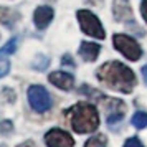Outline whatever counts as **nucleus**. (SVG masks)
Returning <instances> with one entry per match:
<instances>
[{
	"mask_svg": "<svg viewBox=\"0 0 147 147\" xmlns=\"http://www.w3.org/2000/svg\"><path fill=\"white\" fill-rule=\"evenodd\" d=\"M96 76L107 88L121 93H131L136 86V74L121 61H107L101 65L96 71Z\"/></svg>",
	"mask_w": 147,
	"mask_h": 147,
	"instance_id": "1",
	"label": "nucleus"
},
{
	"mask_svg": "<svg viewBox=\"0 0 147 147\" xmlns=\"http://www.w3.org/2000/svg\"><path fill=\"white\" fill-rule=\"evenodd\" d=\"M65 117L69 121L74 132L80 134L93 132L99 126V116H98L96 107L88 102H78L69 109H66Z\"/></svg>",
	"mask_w": 147,
	"mask_h": 147,
	"instance_id": "2",
	"label": "nucleus"
},
{
	"mask_svg": "<svg viewBox=\"0 0 147 147\" xmlns=\"http://www.w3.org/2000/svg\"><path fill=\"white\" fill-rule=\"evenodd\" d=\"M76 15H78L80 27L84 33L93 36V38H98V40H104L106 32H104V28H102V25H101V22L98 20L96 15L91 13L89 10H80Z\"/></svg>",
	"mask_w": 147,
	"mask_h": 147,
	"instance_id": "3",
	"label": "nucleus"
},
{
	"mask_svg": "<svg viewBox=\"0 0 147 147\" xmlns=\"http://www.w3.org/2000/svg\"><path fill=\"white\" fill-rule=\"evenodd\" d=\"M113 41H114V48L117 51H121L127 60L137 61L142 56L140 45L131 36H127V35H114Z\"/></svg>",
	"mask_w": 147,
	"mask_h": 147,
	"instance_id": "4",
	"label": "nucleus"
},
{
	"mask_svg": "<svg viewBox=\"0 0 147 147\" xmlns=\"http://www.w3.org/2000/svg\"><path fill=\"white\" fill-rule=\"evenodd\" d=\"M28 101H30V106L36 113H47L51 107V98H50L47 89L40 84L28 88Z\"/></svg>",
	"mask_w": 147,
	"mask_h": 147,
	"instance_id": "5",
	"label": "nucleus"
},
{
	"mask_svg": "<svg viewBox=\"0 0 147 147\" xmlns=\"http://www.w3.org/2000/svg\"><path fill=\"white\" fill-rule=\"evenodd\" d=\"M104 114H106V122L113 127L116 122L122 121L124 114H126V104L121 99L104 98Z\"/></svg>",
	"mask_w": 147,
	"mask_h": 147,
	"instance_id": "6",
	"label": "nucleus"
},
{
	"mask_svg": "<svg viewBox=\"0 0 147 147\" xmlns=\"http://www.w3.org/2000/svg\"><path fill=\"white\" fill-rule=\"evenodd\" d=\"M45 142L48 147H74L73 137L63 129H51L45 134Z\"/></svg>",
	"mask_w": 147,
	"mask_h": 147,
	"instance_id": "7",
	"label": "nucleus"
},
{
	"mask_svg": "<svg viewBox=\"0 0 147 147\" xmlns=\"http://www.w3.org/2000/svg\"><path fill=\"white\" fill-rule=\"evenodd\" d=\"M113 12H114V18L117 22H121V23H131V22H134L132 8H131L129 0H114Z\"/></svg>",
	"mask_w": 147,
	"mask_h": 147,
	"instance_id": "8",
	"label": "nucleus"
},
{
	"mask_svg": "<svg viewBox=\"0 0 147 147\" xmlns=\"http://www.w3.org/2000/svg\"><path fill=\"white\" fill-rule=\"evenodd\" d=\"M48 80L51 84H55L60 89H71L74 86V78L71 74L65 73V71H55L48 76Z\"/></svg>",
	"mask_w": 147,
	"mask_h": 147,
	"instance_id": "9",
	"label": "nucleus"
},
{
	"mask_svg": "<svg viewBox=\"0 0 147 147\" xmlns=\"http://www.w3.org/2000/svg\"><path fill=\"white\" fill-rule=\"evenodd\" d=\"M53 8L51 7H38L35 10V15H33V22L35 25L38 28H47L48 23L53 20Z\"/></svg>",
	"mask_w": 147,
	"mask_h": 147,
	"instance_id": "10",
	"label": "nucleus"
},
{
	"mask_svg": "<svg viewBox=\"0 0 147 147\" xmlns=\"http://www.w3.org/2000/svg\"><path fill=\"white\" fill-rule=\"evenodd\" d=\"M99 45L91 43V41H83L80 47V56L84 61H94L99 55Z\"/></svg>",
	"mask_w": 147,
	"mask_h": 147,
	"instance_id": "11",
	"label": "nucleus"
},
{
	"mask_svg": "<svg viewBox=\"0 0 147 147\" xmlns=\"http://www.w3.org/2000/svg\"><path fill=\"white\" fill-rule=\"evenodd\" d=\"M18 20H20V13L17 10H12V8H7V7H0V23L2 25L12 28V27H15V23Z\"/></svg>",
	"mask_w": 147,
	"mask_h": 147,
	"instance_id": "12",
	"label": "nucleus"
},
{
	"mask_svg": "<svg viewBox=\"0 0 147 147\" xmlns=\"http://www.w3.org/2000/svg\"><path fill=\"white\" fill-rule=\"evenodd\" d=\"M106 146H107V139L104 134H94L84 144V147H106Z\"/></svg>",
	"mask_w": 147,
	"mask_h": 147,
	"instance_id": "13",
	"label": "nucleus"
},
{
	"mask_svg": "<svg viewBox=\"0 0 147 147\" xmlns=\"http://www.w3.org/2000/svg\"><path fill=\"white\" fill-rule=\"evenodd\" d=\"M132 126L137 127V129H144V127H147V114L144 113V111H137V113L132 116Z\"/></svg>",
	"mask_w": 147,
	"mask_h": 147,
	"instance_id": "14",
	"label": "nucleus"
},
{
	"mask_svg": "<svg viewBox=\"0 0 147 147\" xmlns=\"http://www.w3.org/2000/svg\"><path fill=\"white\" fill-rule=\"evenodd\" d=\"M17 45H18V38H12L5 47L0 48V58H5L8 55H12L15 50H17Z\"/></svg>",
	"mask_w": 147,
	"mask_h": 147,
	"instance_id": "15",
	"label": "nucleus"
},
{
	"mask_svg": "<svg viewBox=\"0 0 147 147\" xmlns=\"http://www.w3.org/2000/svg\"><path fill=\"white\" fill-rule=\"evenodd\" d=\"M12 131H13V124H12V121H8V119L0 121V134H10Z\"/></svg>",
	"mask_w": 147,
	"mask_h": 147,
	"instance_id": "16",
	"label": "nucleus"
},
{
	"mask_svg": "<svg viewBox=\"0 0 147 147\" xmlns=\"http://www.w3.org/2000/svg\"><path fill=\"white\" fill-rule=\"evenodd\" d=\"M80 93H86V96H89V98H101V93L99 91H96V89H93V88H89V86H83L80 89Z\"/></svg>",
	"mask_w": 147,
	"mask_h": 147,
	"instance_id": "17",
	"label": "nucleus"
},
{
	"mask_svg": "<svg viewBox=\"0 0 147 147\" xmlns=\"http://www.w3.org/2000/svg\"><path fill=\"white\" fill-rule=\"evenodd\" d=\"M8 69H10V63H8V60L0 58V78L5 76V74L8 73Z\"/></svg>",
	"mask_w": 147,
	"mask_h": 147,
	"instance_id": "18",
	"label": "nucleus"
},
{
	"mask_svg": "<svg viewBox=\"0 0 147 147\" xmlns=\"http://www.w3.org/2000/svg\"><path fill=\"white\" fill-rule=\"evenodd\" d=\"M2 99L8 101V102H13V101H15V93L12 91V89H8V88H5V89L2 91Z\"/></svg>",
	"mask_w": 147,
	"mask_h": 147,
	"instance_id": "19",
	"label": "nucleus"
},
{
	"mask_svg": "<svg viewBox=\"0 0 147 147\" xmlns=\"http://www.w3.org/2000/svg\"><path fill=\"white\" fill-rule=\"evenodd\" d=\"M40 60H41V63H38V58H36L33 66H35V69H40V71H43V69L47 68V65H48V58H47V56H41V55H40Z\"/></svg>",
	"mask_w": 147,
	"mask_h": 147,
	"instance_id": "20",
	"label": "nucleus"
},
{
	"mask_svg": "<svg viewBox=\"0 0 147 147\" xmlns=\"http://www.w3.org/2000/svg\"><path fill=\"white\" fill-rule=\"evenodd\" d=\"M124 147H144V146L140 144V140L137 139V137H131V139H127V140H126Z\"/></svg>",
	"mask_w": 147,
	"mask_h": 147,
	"instance_id": "21",
	"label": "nucleus"
},
{
	"mask_svg": "<svg viewBox=\"0 0 147 147\" xmlns=\"http://www.w3.org/2000/svg\"><path fill=\"white\" fill-rule=\"evenodd\" d=\"M61 63H63V66H69V68H74V61L71 60V56H69V55H65V56L61 58Z\"/></svg>",
	"mask_w": 147,
	"mask_h": 147,
	"instance_id": "22",
	"label": "nucleus"
},
{
	"mask_svg": "<svg viewBox=\"0 0 147 147\" xmlns=\"http://www.w3.org/2000/svg\"><path fill=\"white\" fill-rule=\"evenodd\" d=\"M140 13H142V18L147 22V0L140 2Z\"/></svg>",
	"mask_w": 147,
	"mask_h": 147,
	"instance_id": "23",
	"label": "nucleus"
},
{
	"mask_svg": "<svg viewBox=\"0 0 147 147\" xmlns=\"http://www.w3.org/2000/svg\"><path fill=\"white\" fill-rule=\"evenodd\" d=\"M18 147H36V144H35L33 140H27V142H22Z\"/></svg>",
	"mask_w": 147,
	"mask_h": 147,
	"instance_id": "24",
	"label": "nucleus"
},
{
	"mask_svg": "<svg viewBox=\"0 0 147 147\" xmlns=\"http://www.w3.org/2000/svg\"><path fill=\"white\" fill-rule=\"evenodd\" d=\"M142 76H144V81H146V84H147V65L142 66Z\"/></svg>",
	"mask_w": 147,
	"mask_h": 147,
	"instance_id": "25",
	"label": "nucleus"
}]
</instances>
